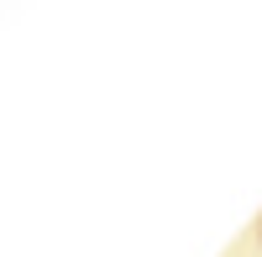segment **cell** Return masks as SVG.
I'll return each instance as SVG.
<instances>
[{"mask_svg": "<svg viewBox=\"0 0 262 257\" xmlns=\"http://www.w3.org/2000/svg\"><path fill=\"white\" fill-rule=\"evenodd\" d=\"M257 242H262V221H257Z\"/></svg>", "mask_w": 262, "mask_h": 257, "instance_id": "1", "label": "cell"}]
</instances>
